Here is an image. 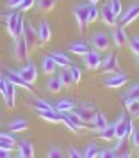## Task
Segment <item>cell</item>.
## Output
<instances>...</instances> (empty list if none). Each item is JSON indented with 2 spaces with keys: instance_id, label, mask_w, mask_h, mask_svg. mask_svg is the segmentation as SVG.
Listing matches in <instances>:
<instances>
[{
  "instance_id": "15",
  "label": "cell",
  "mask_w": 139,
  "mask_h": 158,
  "mask_svg": "<svg viewBox=\"0 0 139 158\" xmlns=\"http://www.w3.org/2000/svg\"><path fill=\"white\" fill-rule=\"evenodd\" d=\"M4 101L7 108H15L16 107V85L13 82L7 80V89H6V94H4Z\"/></svg>"
},
{
  "instance_id": "47",
  "label": "cell",
  "mask_w": 139,
  "mask_h": 158,
  "mask_svg": "<svg viewBox=\"0 0 139 158\" xmlns=\"http://www.w3.org/2000/svg\"><path fill=\"white\" fill-rule=\"evenodd\" d=\"M9 156H11V149L0 148V158H9Z\"/></svg>"
},
{
  "instance_id": "4",
  "label": "cell",
  "mask_w": 139,
  "mask_h": 158,
  "mask_svg": "<svg viewBox=\"0 0 139 158\" xmlns=\"http://www.w3.org/2000/svg\"><path fill=\"white\" fill-rule=\"evenodd\" d=\"M102 55L98 50H88V53L84 55V64L89 71H96L98 68H102Z\"/></svg>"
},
{
  "instance_id": "51",
  "label": "cell",
  "mask_w": 139,
  "mask_h": 158,
  "mask_svg": "<svg viewBox=\"0 0 139 158\" xmlns=\"http://www.w3.org/2000/svg\"><path fill=\"white\" fill-rule=\"evenodd\" d=\"M137 64H139V57H137Z\"/></svg>"
},
{
  "instance_id": "19",
  "label": "cell",
  "mask_w": 139,
  "mask_h": 158,
  "mask_svg": "<svg viewBox=\"0 0 139 158\" xmlns=\"http://www.w3.org/2000/svg\"><path fill=\"white\" fill-rule=\"evenodd\" d=\"M27 128H29V119H25V117H18V119H13L9 123V130L13 133H22Z\"/></svg>"
},
{
  "instance_id": "12",
  "label": "cell",
  "mask_w": 139,
  "mask_h": 158,
  "mask_svg": "<svg viewBox=\"0 0 139 158\" xmlns=\"http://www.w3.org/2000/svg\"><path fill=\"white\" fill-rule=\"evenodd\" d=\"M119 69V59H118L116 53H109L105 60L102 62V71L103 73H114Z\"/></svg>"
},
{
  "instance_id": "17",
  "label": "cell",
  "mask_w": 139,
  "mask_h": 158,
  "mask_svg": "<svg viewBox=\"0 0 139 158\" xmlns=\"http://www.w3.org/2000/svg\"><path fill=\"white\" fill-rule=\"evenodd\" d=\"M100 20H102L105 25H109V27H114L118 23V18L114 16V13L111 11L109 6H103V7L100 9Z\"/></svg>"
},
{
  "instance_id": "40",
  "label": "cell",
  "mask_w": 139,
  "mask_h": 158,
  "mask_svg": "<svg viewBox=\"0 0 139 158\" xmlns=\"http://www.w3.org/2000/svg\"><path fill=\"white\" fill-rule=\"evenodd\" d=\"M130 142H132V146L134 148H139V128H134L132 130V133H130Z\"/></svg>"
},
{
  "instance_id": "37",
  "label": "cell",
  "mask_w": 139,
  "mask_h": 158,
  "mask_svg": "<svg viewBox=\"0 0 139 158\" xmlns=\"http://www.w3.org/2000/svg\"><path fill=\"white\" fill-rule=\"evenodd\" d=\"M98 153H100L98 146H96V144H89L88 148L82 151V156L84 158H95V156H98Z\"/></svg>"
},
{
  "instance_id": "32",
  "label": "cell",
  "mask_w": 139,
  "mask_h": 158,
  "mask_svg": "<svg viewBox=\"0 0 139 158\" xmlns=\"http://www.w3.org/2000/svg\"><path fill=\"white\" fill-rule=\"evenodd\" d=\"M98 18H100V11H98V7H96L95 4H88V22H89V25L95 23Z\"/></svg>"
},
{
  "instance_id": "26",
  "label": "cell",
  "mask_w": 139,
  "mask_h": 158,
  "mask_svg": "<svg viewBox=\"0 0 139 158\" xmlns=\"http://www.w3.org/2000/svg\"><path fill=\"white\" fill-rule=\"evenodd\" d=\"M37 114L41 115V119L48 123H61V112H57L55 108H52V110H45V112H37Z\"/></svg>"
},
{
  "instance_id": "48",
  "label": "cell",
  "mask_w": 139,
  "mask_h": 158,
  "mask_svg": "<svg viewBox=\"0 0 139 158\" xmlns=\"http://www.w3.org/2000/svg\"><path fill=\"white\" fill-rule=\"evenodd\" d=\"M68 153H70V156H72V158H80L82 156V153H79L75 148H70V151H68Z\"/></svg>"
},
{
  "instance_id": "20",
  "label": "cell",
  "mask_w": 139,
  "mask_h": 158,
  "mask_svg": "<svg viewBox=\"0 0 139 158\" xmlns=\"http://www.w3.org/2000/svg\"><path fill=\"white\" fill-rule=\"evenodd\" d=\"M18 156L20 158H32L34 156V144L30 140H22L18 148Z\"/></svg>"
},
{
  "instance_id": "29",
  "label": "cell",
  "mask_w": 139,
  "mask_h": 158,
  "mask_svg": "<svg viewBox=\"0 0 139 158\" xmlns=\"http://www.w3.org/2000/svg\"><path fill=\"white\" fill-rule=\"evenodd\" d=\"M93 124H95L96 131H98V130H103V128H105V126L109 124V121H107V117L103 115V112H100V110H96L95 119H93Z\"/></svg>"
},
{
  "instance_id": "23",
  "label": "cell",
  "mask_w": 139,
  "mask_h": 158,
  "mask_svg": "<svg viewBox=\"0 0 139 158\" xmlns=\"http://www.w3.org/2000/svg\"><path fill=\"white\" fill-rule=\"evenodd\" d=\"M18 140L15 139V135L11 133H0V148H6V149H15Z\"/></svg>"
},
{
  "instance_id": "28",
  "label": "cell",
  "mask_w": 139,
  "mask_h": 158,
  "mask_svg": "<svg viewBox=\"0 0 139 158\" xmlns=\"http://www.w3.org/2000/svg\"><path fill=\"white\" fill-rule=\"evenodd\" d=\"M50 55H52V59L55 60L57 68H70V57L64 55L63 52H54V53H50Z\"/></svg>"
},
{
  "instance_id": "39",
  "label": "cell",
  "mask_w": 139,
  "mask_h": 158,
  "mask_svg": "<svg viewBox=\"0 0 139 158\" xmlns=\"http://www.w3.org/2000/svg\"><path fill=\"white\" fill-rule=\"evenodd\" d=\"M70 71H72V77H73V84H79L82 78V69L77 68V66H73V68H70Z\"/></svg>"
},
{
  "instance_id": "46",
  "label": "cell",
  "mask_w": 139,
  "mask_h": 158,
  "mask_svg": "<svg viewBox=\"0 0 139 158\" xmlns=\"http://www.w3.org/2000/svg\"><path fill=\"white\" fill-rule=\"evenodd\" d=\"M23 0H7V6L11 9H15V7H20V4H22Z\"/></svg>"
},
{
  "instance_id": "50",
  "label": "cell",
  "mask_w": 139,
  "mask_h": 158,
  "mask_svg": "<svg viewBox=\"0 0 139 158\" xmlns=\"http://www.w3.org/2000/svg\"><path fill=\"white\" fill-rule=\"evenodd\" d=\"M0 126H2V119H0Z\"/></svg>"
},
{
  "instance_id": "5",
  "label": "cell",
  "mask_w": 139,
  "mask_h": 158,
  "mask_svg": "<svg viewBox=\"0 0 139 158\" xmlns=\"http://www.w3.org/2000/svg\"><path fill=\"white\" fill-rule=\"evenodd\" d=\"M89 43L93 44V46H95V50H98V52L109 50V46H111L109 36H107V34H103V32H95V34L91 36V39H89Z\"/></svg>"
},
{
  "instance_id": "45",
  "label": "cell",
  "mask_w": 139,
  "mask_h": 158,
  "mask_svg": "<svg viewBox=\"0 0 139 158\" xmlns=\"http://www.w3.org/2000/svg\"><path fill=\"white\" fill-rule=\"evenodd\" d=\"M6 89H7V77H0V94L2 96L6 94Z\"/></svg>"
},
{
  "instance_id": "21",
  "label": "cell",
  "mask_w": 139,
  "mask_h": 158,
  "mask_svg": "<svg viewBox=\"0 0 139 158\" xmlns=\"http://www.w3.org/2000/svg\"><path fill=\"white\" fill-rule=\"evenodd\" d=\"M96 133H98V137H100L102 140L111 142V140H114V139H116V126H114V123H112V124H107L103 130H98Z\"/></svg>"
},
{
  "instance_id": "7",
  "label": "cell",
  "mask_w": 139,
  "mask_h": 158,
  "mask_svg": "<svg viewBox=\"0 0 139 158\" xmlns=\"http://www.w3.org/2000/svg\"><path fill=\"white\" fill-rule=\"evenodd\" d=\"M29 50H30V46L27 44V41H25L23 37H18V39L15 41V55H16V60L25 62V60L29 59Z\"/></svg>"
},
{
  "instance_id": "24",
  "label": "cell",
  "mask_w": 139,
  "mask_h": 158,
  "mask_svg": "<svg viewBox=\"0 0 139 158\" xmlns=\"http://www.w3.org/2000/svg\"><path fill=\"white\" fill-rule=\"evenodd\" d=\"M63 82H61V78H59V75H55V77H50L48 78V82H46V89L50 91V93H54V94H57V93H61L63 91Z\"/></svg>"
},
{
  "instance_id": "34",
  "label": "cell",
  "mask_w": 139,
  "mask_h": 158,
  "mask_svg": "<svg viewBox=\"0 0 139 158\" xmlns=\"http://www.w3.org/2000/svg\"><path fill=\"white\" fill-rule=\"evenodd\" d=\"M36 4H37V7L41 11H45V13H50L55 7V0H36Z\"/></svg>"
},
{
  "instance_id": "41",
  "label": "cell",
  "mask_w": 139,
  "mask_h": 158,
  "mask_svg": "<svg viewBox=\"0 0 139 158\" xmlns=\"http://www.w3.org/2000/svg\"><path fill=\"white\" fill-rule=\"evenodd\" d=\"M128 46H130V52H132V53L139 57V37H136V39H130V41H128Z\"/></svg>"
},
{
  "instance_id": "36",
  "label": "cell",
  "mask_w": 139,
  "mask_h": 158,
  "mask_svg": "<svg viewBox=\"0 0 139 158\" xmlns=\"http://www.w3.org/2000/svg\"><path fill=\"white\" fill-rule=\"evenodd\" d=\"M59 78H61V82H63L64 87H70L73 84V77H72V71L70 69H63V71L59 73Z\"/></svg>"
},
{
  "instance_id": "8",
  "label": "cell",
  "mask_w": 139,
  "mask_h": 158,
  "mask_svg": "<svg viewBox=\"0 0 139 158\" xmlns=\"http://www.w3.org/2000/svg\"><path fill=\"white\" fill-rule=\"evenodd\" d=\"M137 18H139V4H134V6H130V7L127 9V13H121V16H119V25L121 27H127L132 22H136Z\"/></svg>"
},
{
  "instance_id": "25",
  "label": "cell",
  "mask_w": 139,
  "mask_h": 158,
  "mask_svg": "<svg viewBox=\"0 0 139 158\" xmlns=\"http://www.w3.org/2000/svg\"><path fill=\"white\" fill-rule=\"evenodd\" d=\"M114 151H116V156H119V158H130V148H128V144H127L125 139L118 140V146L114 148Z\"/></svg>"
},
{
  "instance_id": "44",
  "label": "cell",
  "mask_w": 139,
  "mask_h": 158,
  "mask_svg": "<svg viewBox=\"0 0 139 158\" xmlns=\"http://www.w3.org/2000/svg\"><path fill=\"white\" fill-rule=\"evenodd\" d=\"M98 156H102V158H114V156H116V151H114V149H102L100 153H98Z\"/></svg>"
},
{
  "instance_id": "1",
  "label": "cell",
  "mask_w": 139,
  "mask_h": 158,
  "mask_svg": "<svg viewBox=\"0 0 139 158\" xmlns=\"http://www.w3.org/2000/svg\"><path fill=\"white\" fill-rule=\"evenodd\" d=\"M6 27H7V32L9 36L13 39H18L22 37V30H23V16H22V11H13L9 13L7 16V22H6Z\"/></svg>"
},
{
  "instance_id": "6",
  "label": "cell",
  "mask_w": 139,
  "mask_h": 158,
  "mask_svg": "<svg viewBox=\"0 0 139 158\" xmlns=\"http://www.w3.org/2000/svg\"><path fill=\"white\" fill-rule=\"evenodd\" d=\"M128 82V77L125 75V73H119V71H114L111 73L109 78H105V87H109V89H119V87H123L125 84Z\"/></svg>"
},
{
  "instance_id": "3",
  "label": "cell",
  "mask_w": 139,
  "mask_h": 158,
  "mask_svg": "<svg viewBox=\"0 0 139 158\" xmlns=\"http://www.w3.org/2000/svg\"><path fill=\"white\" fill-rule=\"evenodd\" d=\"M73 16L75 20H77V25H79V30L84 32V30L88 29V4H80V6H75L73 7Z\"/></svg>"
},
{
  "instance_id": "22",
  "label": "cell",
  "mask_w": 139,
  "mask_h": 158,
  "mask_svg": "<svg viewBox=\"0 0 139 158\" xmlns=\"http://www.w3.org/2000/svg\"><path fill=\"white\" fill-rule=\"evenodd\" d=\"M55 68H57V64H55V60L52 59V55H45L43 60H41V71H43L45 75H54V73H55Z\"/></svg>"
},
{
  "instance_id": "38",
  "label": "cell",
  "mask_w": 139,
  "mask_h": 158,
  "mask_svg": "<svg viewBox=\"0 0 139 158\" xmlns=\"http://www.w3.org/2000/svg\"><path fill=\"white\" fill-rule=\"evenodd\" d=\"M125 98H139V82L134 84V85H130V89L125 94Z\"/></svg>"
},
{
  "instance_id": "30",
  "label": "cell",
  "mask_w": 139,
  "mask_h": 158,
  "mask_svg": "<svg viewBox=\"0 0 139 158\" xmlns=\"http://www.w3.org/2000/svg\"><path fill=\"white\" fill-rule=\"evenodd\" d=\"M125 107L132 115H137L139 112V98H125Z\"/></svg>"
},
{
  "instance_id": "2",
  "label": "cell",
  "mask_w": 139,
  "mask_h": 158,
  "mask_svg": "<svg viewBox=\"0 0 139 158\" xmlns=\"http://www.w3.org/2000/svg\"><path fill=\"white\" fill-rule=\"evenodd\" d=\"M114 126H116V140H121V139L130 137L132 130H134L132 119L127 117V115H119V119L114 123Z\"/></svg>"
},
{
  "instance_id": "16",
  "label": "cell",
  "mask_w": 139,
  "mask_h": 158,
  "mask_svg": "<svg viewBox=\"0 0 139 158\" xmlns=\"http://www.w3.org/2000/svg\"><path fill=\"white\" fill-rule=\"evenodd\" d=\"M37 39H39L41 44L48 43V41L52 39V30H50L48 22H41L39 25H37Z\"/></svg>"
},
{
  "instance_id": "49",
  "label": "cell",
  "mask_w": 139,
  "mask_h": 158,
  "mask_svg": "<svg viewBox=\"0 0 139 158\" xmlns=\"http://www.w3.org/2000/svg\"><path fill=\"white\" fill-rule=\"evenodd\" d=\"M100 2H102V0H89V4H95V6L96 4H100Z\"/></svg>"
},
{
  "instance_id": "11",
  "label": "cell",
  "mask_w": 139,
  "mask_h": 158,
  "mask_svg": "<svg viewBox=\"0 0 139 158\" xmlns=\"http://www.w3.org/2000/svg\"><path fill=\"white\" fill-rule=\"evenodd\" d=\"M128 41V36H127V30L121 27V25H114V29H112V43L116 44L118 48H121L125 46Z\"/></svg>"
},
{
  "instance_id": "13",
  "label": "cell",
  "mask_w": 139,
  "mask_h": 158,
  "mask_svg": "<svg viewBox=\"0 0 139 158\" xmlns=\"http://www.w3.org/2000/svg\"><path fill=\"white\" fill-rule=\"evenodd\" d=\"M75 112H77V115H79V117H80V119L86 123V124L93 123V119H95V114H96V110L91 107V105H82V107L75 108Z\"/></svg>"
},
{
  "instance_id": "14",
  "label": "cell",
  "mask_w": 139,
  "mask_h": 158,
  "mask_svg": "<svg viewBox=\"0 0 139 158\" xmlns=\"http://www.w3.org/2000/svg\"><path fill=\"white\" fill-rule=\"evenodd\" d=\"M7 80H9V82H13L16 87H22V89H25V91H32V84H29V82L23 78L18 71H16V73L15 71H9L7 73Z\"/></svg>"
},
{
  "instance_id": "18",
  "label": "cell",
  "mask_w": 139,
  "mask_h": 158,
  "mask_svg": "<svg viewBox=\"0 0 139 158\" xmlns=\"http://www.w3.org/2000/svg\"><path fill=\"white\" fill-rule=\"evenodd\" d=\"M68 48H70V52H72L73 55H82V57H84V55L88 53V50H89V43L80 39V41H73V43H70Z\"/></svg>"
},
{
  "instance_id": "53",
  "label": "cell",
  "mask_w": 139,
  "mask_h": 158,
  "mask_svg": "<svg viewBox=\"0 0 139 158\" xmlns=\"http://www.w3.org/2000/svg\"><path fill=\"white\" fill-rule=\"evenodd\" d=\"M137 151H139V148H137Z\"/></svg>"
},
{
  "instance_id": "52",
  "label": "cell",
  "mask_w": 139,
  "mask_h": 158,
  "mask_svg": "<svg viewBox=\"0 0 139 158\" xmlns=\"http://www.w3.org/2000/svg\"><path fill=\"white\" fill-rule=\"evenodd\" d=\"M137 117H139V112H137Z\"/></svg>"
},
{
  "instance_id": "9",
  "label": "cell",
  "mask_w": 139,
  "mask_h": 158,
  "mask_svg": "<svg viewBox=\"0 0 139 158\" xmlns=\"http://www.w3.org/2000/svg\"><path fill=\"white\" fill-rule=\"evenodd\" d=\"M22 37L25 39V41H27V44H29L30 48H32V46H36V44L39 43V39H37V30H34V27H32L29 22H27V23L23 22Z\"/></svg>"
},
{
  "instance_id": "43",
  "label": "cell",
  "mask_w": 139,
  "mask_h": 158,
  "mask_svg": "<svg viewBox=\"0 0 139 158\" xmlns=\"http://www.w3.org/2000/svg\"><path fill=\"white\" fill-rule=\"evenodd\" d=\"M46 156H48V158H61V156H63V151L59 149V148H52V149H48Z\"/></svg>"
},
{
  "instance_id": "33",
  "label": "cell",
  "mask_w": 139,
  "mask_h": 158,
  "mask_svg": "<svg viewBox=\"0 0 139 158\" xmlns=\"http://www.w3.org/2000/svg\"><path fill=\"white\" fill-rule=\"evenodd\" d=\"M32 107L36 108V112H45V110H52V105L50 103H46L45 100H41V98H36V100L32 101Z\"/></svg>"
},
{
  "instance_id": "35",
  "label": "cell",
  "mask_w": 139,
  "mask_h": 158,
  "mask_svg": "<svg viewBox=\"0 0 139 158\" xmlns=\"http://www.w3.org/2000/svg\"><path fill=\"white\" fill-rule=\"evenodd\" d=\"M111 7V11L114 13V16L116 18H119L121 16V13H123V6H121V0H109V4H107Z\"/></svg>"
},
{
  "instance_id": "31",
  "label": "cell",
  "mask_w": 139,
  "mask_h": 158,
  "mask_svg": "<svg viewBox=\"0 0 139 158\" xmlns=\"http://www.w3.org/2000/svg\"><path fill=\"white\" fill-rule=\"evenodd\" d=\"M61 123H64V126L68 130H72V131H73V133H77V131H79V126H77V124H75L73 121H72V117H70V115H68V112H61Z\"/></svg>"
},
{
  "instance_id": "27",
  "label": "cell",
  "mask_w": 139,
  "mask_h": 158,
  "mask_svg": "<svg viewBox=\"0 0 139 158\" xmlns=\"http://www.w3.org/2000/svg\"><path fill=\"white\" fill-rule=\"evenodd\" d=\"M54 108H55L57 112H70V110H73V108H77V107H75V101L73 100L66 98V100L57 101V103L54 105Z\"/></svg>"
},
{
  "instance_id": "42",
  "label": "cell",
  "mask_w": 139,
  "mask_h": 158,
  "mask_svg": "<svg viewBox=\"0 0 139 158\" xmlns=\"http://www.w3.org/2000/svg\"><path fill=\"white\" fill-rule=\"evenodd\" d=\"M34 6H36V0H23L22 4H20V11H22V13H25V11L32 9Z\"/></svg>"
},
{
  "instance_id": "10",
  "label": "cell",
  "mask_w": 139,
  "mask_h": 158,
  "mask_svg": "<svg viewBox=\"0 0 139 158\" xmlns=\"http://www.w3.org/2000/svg\"><path fill=\"white\" fill-rule=\"evenodd\" d=\"M18 73H20L23 78L29 82V84H36V80H37V69H36V66H34V62H30V60H29V62L23 66V68H20V69H18Z\"/></svg>"
}]
</instances>
